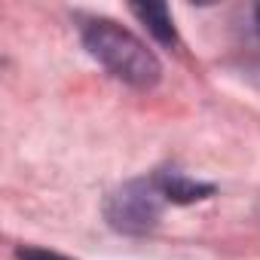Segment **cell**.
I'll list each match as a JSON object with an SVG mask.
<instances>
[{
	"mask_svg": "<svg viewBox=\"0 0 260 260\" xmlns=\"http://www.w3.org/2000/svg\"><path fill=\"white\" fill-rule=\"evenodd\" d=\"M83 46L89 55L104 64L116 80L132 89H153L162 77V64L156 52L135 37L128 28L116 25L113 19H92L83 25Z\"/></svg>",
	"mask_w": 260,
	"mask_h": 260,
	"instance_id": "cell-1",
	"label": "cell"
},
{
	"mask_svg": "<svg viewBox=\"0 0 260 260\" xmlns=\"http://www.w3.org/2000/svg\"><path fill=\"white\" fill-rule=\"evenodd\" d=\"M166 205H169V199L159 190L156 178L150 175V178L125 181L116 190H110L107 199H104V217L116 233L147 236L159 223Z\"/></svg>",
	"mask_w": 260,
	"mask_h": 260,
	"instance_id": "cell-2",
	"label": "cell"
},
{
	"mask_svg": "<svg viewBox=\"0 0 260 260\" xmlns=\"http://www.w3.org/2000/svg\"><path fill=\"white\" fill-rule=\"evenodd\" d=\"M153 178H156L159 190L166 193V199L172 205H190V202H199V199H205V196L214 193L211 184H199V181H193V178H187V175H181L175 169H162Z\"/></svg>",
	"mask_w": 260,
	"mask_h": 260,
	"instance_id": "cell-3",
	"label": "cell"
},
{
	"mask_svg": "<svg viewBox=\"0 0 260 260\" xmlns=\"http://www.w3.org/2000/svg\"><path fill=\"white\" fill-rule=\"evenodd\" d=\"M128 10L162 46H178V31L172 22V10L166 4H132Z\"/></svg>",
	"mask_w": 260,
	"mask_h": 260,
	"instance_id": "cell-4",
	"label": "cell"
},
{
	"mask_svg": "<svg viewBox=\"0 0 260 260\" xmlns=\"http://www.w3.org/2000/svg\"><path fill=\"white\" fill-rule=\"evenodd\" d=\"M16 260H71L64 254H55V251H46V248H34V245H22L16 251Z\"/></svg>",
	"mask_w": 260,
	"mask_h": 260,
	"instance_id": "cell-5",
	"label": "cell"
},
{
	"mask_svg": "<svg viewBox=\"0 0 260 260\" xmlns=\"http://www.w3.org/2000/svg\"><path fill=\"white\" fill-rule=\"evenodd\" d=\"M254 28H257V34H260V4L254 7Z\"/></svg>",
	"mask_w": 260,
	"mask_h": 260,
	"instance_id": "cell-6",
	"label": "cell"
}]
</instances>
